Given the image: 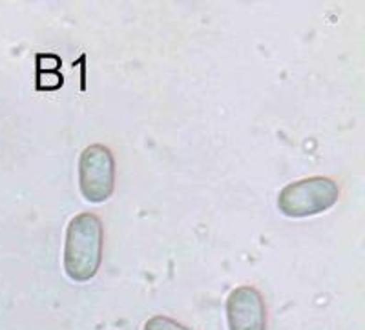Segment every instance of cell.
<instances>
[{"instance_id": "6da1fadb", "label": "cell", "mask_w": 365, "mask_h": 330, "mask_svg": "<svg viewBox=\"0 0 365 330\" xmlns=\"http://www.w3.org/2000/svg\"><path fill=\"white\" fill-rule=\"evenodd\" d=\"M104 228L99 215L81 212L68 223L64 239V272L75 283H88L103 263Z\"/></svg>"}, {"instance_id": "7a4b0ae2", "label": "cell", "mask_w": 365, "mask_h": 330, "mask_svg": "<svg viewBox=\"0 0 365 330\" xmlns=\"http://www.w3.org/2000/svg\"><path fill=\"white\" fill-rule=\"evenodd\" d=\"M338 199V182L331 177L314 175L283 186L278 195V210L289 219H305L331 210Z\"/></svg>"}, {"instance_id": "3957f363", "label": "cell", "mask_w": 365, "mask_h": 330, "mask_svg": "<svg viewBox=\"0 0 365 330\" xmlns=\"http://www.w3.org/2000/svg\"><path fill=\"white\" fill-rule=\"evenodd\" d=\"M79 190L91 205H103L115 192V159L108 146L90 145L79 155Z\"/></svg>"}, {"instance_id": "277c9868", "label": "cell", "mask_w": 365, "mask_h": 330, "mask_svg": "<svg viewBox=\"0 0 365 330\" xmlns=\"http://www.w3.org/2000/svg\"><path fill=\"white\" fill-rule=\"evenodd\" d=\"M228 330H267V306L262 292L250 285L230 290L225 301Z\"/></svg>"}, {"instance_id": "5b68a950", "label": "cell", "mask_w": 365, "mask_h": 330, "mask_svg": "<svg viewBox=\"0 0 365 330\" xmlns=\"http://www.w3.org/2000/svg\"><path fill=\"white\" fill-rule=\"evenodd\" d=\"M143 330H192L187 325L175 321L174 318L168 316H152L148 321H145Z\"/></svg>"}]
</instances>
